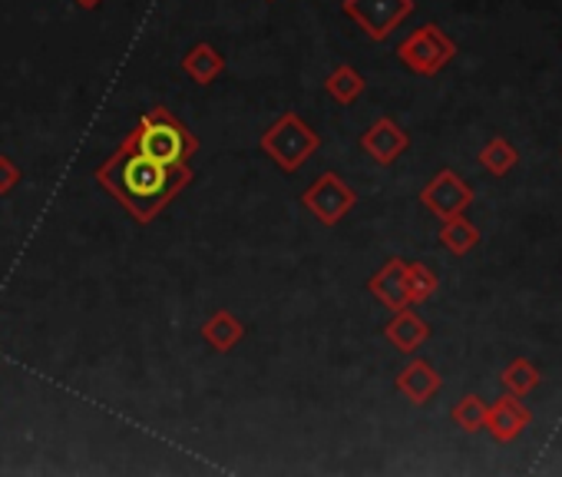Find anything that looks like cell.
Instances as JSON below:
<instances>
[{
    "label": "cell",
    "mask_w": 562,
    "mask_h": 477,
    "mask_svg": "<svg viewBox=\"0 0 562 477\" xmlns=\"http://www.w3.org/2000/svg\"><path fill=\"white\" fill-rule=\"evenodd\" d=\"M97 182L130 212L133 222L149 225L182 189H189L192 166H162L123 140L120 149L97 166Z\"/></svg>",
    "instance_id": "cell-1"
},
{
    "label": "cell",
    "mask_w": 562,
    "mask_h": 477,
    "mask_svg": "<svg viewBox=\"0 0 562 477\" xmlns=\"http://www.w3.org/2000/svg\"><path fill=\"white\" fill-rule=\"evenodd\" d=\"M126 140H130L143 156H149V159H156V163H162V166H172V169L189 166L192 156L199 153L195 133H192L182 120H176L166 107L146 110V113L139 117L136 130H133Z\"/></svg>",
    "instance_id": "cell-2"
},
{
    "label": "cell",
    "mask_w": 562,
    "mask_h": 477,
    "mask_svg": "<svg viewBox=\"0 0 562 477\" xmlns=\"http://www.w3.org/2000/svg\"><path fill=\"white\" fill-rule=\"evenodd\" d=\"M322 146V136L299 117V113H281L258 140V149L281 169V173H299Z\"/></svg>",
    "instance_id": "cell-3"
},
{
    "label": "cell",
    "mask_w": 562,
    "mask_h": 477,
    "mask_svg": "<svg viewBox=\"0 0 562 477\" xmlns=\"http://www.w3.org/2000/svg\"><path fill=\"white\" fill-rule=\"evenodd\" d=\"M453 57H457V44L437 24H424L397 44V60L417 77H437L453 64Z\"/></svg>",
    "instance_id": "cell-4"
},
{
    "label": "cell",
    "mask_w": 562,
    "mask_h": 477,
    "mask_svg": "<svg viewBox=\"0 0 562 477\" xmlns=\"http://www.w3.org/2000/svg\"><path fill=\"white\" fill-rule=\"evenodd\" d=\"M414 0H345L341 11L351 18L374 44H384L411 14H414Z\"/></svg>",
    "instance_id": "cell-5"
},
{
    "label": "cell",
    "mask_w": 562,
    "mask_h": 477,
    "mask_svg": "<svg viewBox=\"0 0 562 477\" xmlns=\"http://www.w3.org/2000/svg\"><path fill=\"white\" fill-rule=\"evenodd\" d=\"M302 206H305L322 225H338V222L358 206V192H355L338 173H322V176L302 192Z\"/></svg>",
    "instance_id": "cell-6"
},
{
    "label": "cell",
    "mask_w": 562,
    "mask_h": 477,
    "mask_svg": "<svg viewBox=\"0 0 562 477\" xmlns=\"http://www.w3.org/2000/svg\"><path fill=\"white\" fill-rule=\"evenodd\" d=\"M473 202V189L453 173V169H440L424 189H420V206L427 212H434L440 222L450 219V215H460L467 212Z\"/></svg>",
    "instance_id": "cell-7"
},
{
    "label": "cell",
    "mask_w": 562,
    "mask_h": 477,
    "mask_svg": "<svg viewBox=\"0 0 562 477\" xmlns=\"http://www.w3.org/2000/svg\"><path fill=\"white\" fill-rule=\"evenodd\" d=\"M407 146H411L407 130L397 126L391 117L374 120V123L364 130V136H361V149H364L378 166H394V163L407 153Z\"/></svg>",
    "instance_id": "cell-8"
},
{
    "label": "cell",
    "mask_w": 562,
    "mask_h": 477,
    "mask_svg": "<svg viewBox=\"0 0 562 477\" xmlns=\"http://www.w3.org/2000/svg\"><path fill=\"white\" fill-rule=\"evenodd\" d=\"M529 421H532V411L522 404V398L503 395V398L493 401V408L486 411L483 431H490V437H493L496 444H509V441H516V437L529 428Z\"/></svg>",
    "instance_id": "cell-9"
},
{
    "label": "cell",
    "mask_w": 562,
    "mask_h": 477,
    "mask_svg": "<svg viewBox=\"0 0 562 477\" xmlns=\"http://www.w3.org/2000/svg\"><path fill=\"white\" fill-rule=\"evenodd\" d=\"M394 388L411 401V404H430L437 395H440V388H443V378H440V371L430 365V362H424V358H414V362H407L401 371H397V378H394Z\"/></svg>",
    "instance_id": "cell-10"
},
{
    "label": "cell",
    "mask_w": 562,
    "mask_h": 477,
    "mask_svg": "<svg viewBox=\"0 0 562 477\" xmlns=\"http://www.w3.org/2000/svg\"><path fill=\"white\" fill-rule=\"evenodd\" d=\"M404 273H407V259L394 256V259H387V263L368 279V292H371L384 309H391V312L411 306V299H407V276H404Z\"/></svg>",
    "instance_id": "cell-11"
},
{
    "label": "cell",
    "mask_w": 562,
    "mask_h": 477,
    "mask_svg": "<svg viewBox=\"0 0 562 477\" xmlns=\"http://www.w3.org/2000/svg\"><path fill=\"white\" fill-rule=\"evenodd\" d=\"M384 339H387L401 355H414L417 348L427 345L430 325L414 312V306H407V309H397V312L391 315V322L384 325Z\"/></svg>",
    "instance_id": "cell-12"
},
{
    "label": "cell",
    "mask_w": 562,
    "mask_h": 477,
    "mask_svg": "<svg viewBox=\"0 0 562 477\" xmlns=\"http://www.w3.org/2000/svg\"><path fill=\"white\" fill-rule=\"evenodd\" d=\"M199 335H202V342H205L212 352H232V348L245 339V325H241V319H238L235 312L218 309V312H212V315L202 322Z\"/></svg>",
    "instance_id": "cell-13"
},
{
    "label": "cell",
    "mask_w": 562,
    "mask_h": 477,
    "mask_svg": "<svg viewBox=\"0 0 562 477\" xmlns=\"http://www.w3.org/2000/svg\"><path fill=\"white\" fill-rule=\"evenodd\" d=\"M179 67H182V74H186L192 84L209 87V84H215V77L225 74V57H222V51H215L212 44H195V47L182 57Z\"/></svg>",
    "instance_id": "cell-14"
},
{
    "label": "cell",
    "mask_w": 562,
    "mask_h": 477,
    "mask_svg": "<svg viewBox=\"0 0 562 477\" xmlns=\"http://www.w3.org/2000/svg\"><path fill=\"white\" fill-rule=\"evenodd\" d=\"M440 243L450 256H467L480 246V229L460 212V215H450L443 219L440 225Z\"/></svg>",
    "instance_id": "cell-15"
},
{
    "label": "cell",
    "mask_w": 562,
    "mask_h": 477,
    "mask_svg": "<svg viewBox=\"0 0 562 477\" xmlns=\"http://www.w3.org/2000/svg\"><path fill=\"white\" fill-rule=\"evenodd\" d=\"M364 87H368V80H364L351 64H338V67L325 77V93H328L335 103H341V107L358 103V100L364 97Z\"/></svg>",
    "instance_id": "cell-16"
},
{
    "label": "cell",
    "mask_w": 562,
    "mask_h": 477,
    "mask_svg": "<svg viewBox=\"0 0 562 477\" xmlns=\"http://www.w3.org/2000/svg\"><path fill=\"white\" fill-rule=\"evenodd\" d=\"M539 381H542V375L529 358H513L499 375V385L506 388V395H516V398H526L529 391H536Z\"/></svg>",
    "instance_id": "cell-17"
},
{
    "label": "cell",
    "mask_w": 562,
    "mask_h": 477,
    "mask_svg": "<svg viewBox=\"0 0 562 477\" xmlns=\"http://www.w3.org/2000/svg\"><path fill=\"white\" fill-rule=\"evenodd\" d=\"M519 163V149L506 140V136H493L483 149H480V166L490 173V176H506L513 166Z\"/></svg>",
    "instance_id": "cell-18"
},
{
    "label": "cell",
    "mask_w": 562,
    "mask_h": 477,
    "mask_svg": "<svg viewBox=\"0 0 562 477\" xmlns=\"http://www.w3.org/2000/svg\"><path fill=\"white\" fill-rule=\"evenodd\" d=\"M404 276H407V299H411V306L430 302L437 296V289H440V279H437V273L427 263H407Z\"/></svg>",
    "instance_id": "cell-19"
},
{
    "label": "cell",
    "mask_w": 562,
    "mask_h": 477,
    "mask_svg": "<svg viewBox=\"0 0 562 477\" xmlns=\"http://www.w3.org/2000/svg\"><path fill=\"white\" fill-rule=\"evenodd\" d=\"M486 411H490V404H486L480 395H463V398L453 404L450 421H453L460 431L476 434V431H483V424H486Z\"/></svg>",
    "instance_id": "cell-20"
},
{
    "label": "cell",
    "mask_w": 562,
    "mask_h": 477,
    "mask_svg": "<svg viewBox=\"0 0 562 477\" xmlns=\"http://www.w3.org/2000/svg\"><path fill=\"white\" fill-rule=\"evenodd\" d=\"M21 179H24L21 166L11 156H0V196H11L21 186Z\"/></svg>",
    "instance_id": "cell-21"
},
{
    "label": "cell",
    "mask_w": 562,
    "mask_h": 477,
    "mask_svg": "<svg viewBox=\"0 0 562 477\" xmlns=\"http://www.w3.org/2000/svg\"><path fill=\"white\" fill-rule=\"evenodd\" d=\"M74 4H77V8H83V11H97V8L103 4V0H74Z\"/></svg>",
    "instance_id": "cell-22"
}]
</instances>
